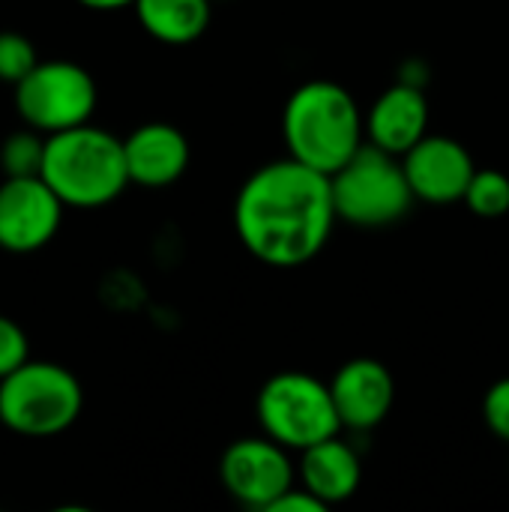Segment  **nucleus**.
<instances>
[{
	"instance_id": "7ed1b4c3",
	"label": "nucleus",
	"mask_w": 509,
	"mask_h": 512,
	"mask_svg": "<svg viewBox=\"0 0 509 512\" xmlns=\"http://www.w3.org/2000/svg\"><path fill=\"white\" fill-rule=\"evenodd\" d=\"M42 177L57 198L75 210L105 207L132 183L123 141L93 123H81L45 138Z\"/></svg>"
},
{
	"instance_id": "9b49d317",
	"label": "nucleus",
	"mask_w": 509,
	"mask_h": 512,
	"mask_svg": "<svg viewBox=\"0 0 509 512\" xmlns=\"http://www.w3.org/2000/svg\"><path fill=\"white\" fill-rule=\"evenodd\" d=\"M336 411L345 429L369 432L387 420L396 402V381L381 360H348L330 381Z\"/></svg>"
},
{
	"instance_id": "0eeeda50",
	"label": "nucleus",
	"mask_w": 509,
	"mask_h": 512,
	"mask_svg": "<svg viewBox=\"0 0 509 512\" xmlns=\"http://www.w3.org/2000/svg\"><path fill=\"white\" fill-rule=\"evenodd\" d=\"M12 90L18 117L42 135L90 123L99 99L93 75L72 60H39L36 69Z\"/></svg>"
},
{
	"instance_id": "412c9836",
	"label": "nucleus",
	"mask_w": 509,
	"mask_h": 512,
	"mask_svg": "<svg viewBox=\"0 0 509 512\" xmlns=\"http://www.w3.org/2000/svg\"><path fill=\"white\" fill-rule=\"evenodd\" d=\"M267 512H327V504L318 501L309 489L303 486H291L282 498L273 501V507Z\"/></svg>"
},
{
	"instance_id": "f3484780",
	"label": "nucleus",
	"mask_w": 509,
	"mask_h": 512,
	"mask_svg": "<svg viewBox=\"0 0 509 512\" xmlns=\"http://www.w3.org/2000/svg\"><path fill=\"white\" fill-rule=\"evenodd\" d=\"M465 204L480 219H498L509 213V177L498 168H477L465 192Z\"/></svg>"
},
{
	"instance_id": "39448f33",
	"label": "nucleus",
	"mask_w": 509,
	"mask_h": 512,
	"mask_svg": "<svg viewBox=\"0 0 509 512\" xmlns=\"http://www.w3.org/2000/svg\"><path fill=\"white\" fill-rule=\"evenodd\" d=\"M330 180L336 216L354 228L375 231L396 225L417 201L402 156L387 153L369 141L336 174H330Z\"/></svg>"
},
{
	"instance_id": "20e7f679",
	"label": "nucleus",
	"mask_w": 509,
	"mask_h": 512,
	"mask_svg": "<svg viewBox=\"0 0 509 512\" xmlns=\"http://www.w3.org/2000/svg\"><path fill=\"white\" fill-rule=\"evenodd\" d=\"M84 408L81 381L60 363L27 360L0 381V423L21 438L66 432Z\"/></svg>"
},
{
	"instance_id": "4468645a",
	"label": "nucleus",
	"mask_w": 509,
	"mask_h": 512,
	"mask_svg": "<svg viewBox=\"0 0 509 512\" xmlns=\"http://www.w3.org/2000/svg\"><path fill=\"white\" fill-rule=\"evenodd\" d=\"M297 474L303 489H309L318 501L333 507L357 495L363 480V465L360 456L345 441H339V435H333L300 453Z\"/></svg>"
},
{
	"instance_id": "ddd939ff",
	"label": "nucleus",
	"mask_w": 509,
	"mask_h": 512,
	"mask_svg": "<svg viewBox=\"0 0 509 512\" xmlns=\"http://www.w3.org/2000/svg\"><path fill=\"white\" fill-rule=\"evenodd\" d=\"M369 144L405 156L417 141L429 135V99L417 84L387 87L366 114Z\"/></svg>"
},
{
	"instance_id": "9d476101",
	"label": "nucleus",
	"mask_w": 509,
	"mask_h": 512,
	"mask_svg": "<svg viewBox=\"0 0 509 512\" xmlns=\"http://www.w3.org/2000/svg\"><path fill=\"white\" fill-rule=\"evenodd\" d=\"M402 165L414 198L438 207L465 201V192L477 174L468 147L447 135H426L402 156Z\"/></svg>"
},
{
	"instance_id": "4be33fe9",
	"label": "nucleus",
	"mask_w": 509,
	"mask_h": 512,
	"mask_svg": "<svg viewBox=\"0 0 509 512\" xmlns=\"http://www.w3.org/2000/svg\"><path fill=\"white\" fill-rule=\"evenodd\" d=\"M78 3L87 6V9H96V12H114V9L132 6L135 0H78Z\"/></svg>"
},
{
	"instance_id": "f03ea898",
	"label": "nucleus",
	"mask_w": 509,
	"mask_h": 512,
	"mask_svg": "<svg viewBox=\"0 0 509 512\" xmlns=\"http://www.w3.org/2000/svg\"><path fill=\"white\" fill-rule=\"evenodd\" d=\"M366 120L357 99L336 81L318 78L300 84L282 111V135L288 156L336 174L366 141Z\"/></svg>"
},
{
	"instance_id": "2eb2a0df",
	"label": "nucleus",
	"mask_w": 509,
	"mask_h": 512,
	"mask_svg": "<svg viewBox=\"0 0 509 512\" xmlns=\"http://www.w3.org/2000/svg\"><path fill=\"white\" fill-rule=\"evenodd\" d=\"M213 0H135L138 24L165 45H189L204 36Z\"/></svg>"
},
{
	"instance_id": "1a4fd4ad",
	"label": "nucleus",
	"mask_w": 509,
	"mask_h": 512,
	"mask_svg": "<svg viewBox=\"0 0 509 512\" xmlns=\"http://www.w3.org/2000/svg\"><path fill=\"white\" fill-rule=\"evenodd\" d=\"M66 204L45 177H3L0 183V249L30 255L45 249L60 225Z\"/></svg>"
},
{
	"instance_id": "dca6fc26",
	"label": "nucleus",
	"mask_w": 509,
	"mask_h": 512,
	"mask_svg": "<svg viewBox=\"0 0 509 512\" xmlns=\"http://www.w3.org/2000/svg\"><path fill=\"white\" fill-rule=\"evenodd\" d=\"M45 138L39 129H18L6 135L0 147V168L3 177H39L45 162Z\"/></svg>"
},
{
	"instance_id": "aec40b11",
	"label": "nucleus",
	"mask_w": 509,
	"mask_h": 512,
	"mask_svg": "<svg viewBox=\"0 0 509 512\" xmlns=\"http://www.w3.org/2000/svg\"><path fill=\"white\" fill-rule=\"evenodd\" d=\"M483 420L498 441L509 444V378H501L489 387L483 399Z\"/></svg>"
},
{
	"instance_id": "a211bd4d",
	"label": "nucleus",
	"mask_w": 509,
	"mask_h": 512,
	"mask_svg": "<svg viewBox=\"0 0 509 512\" xmlns=\"http://www.w3.org/2000/svg\"><path fill=\"white\" fill-rule=\"evenodd\" d=\"M39 63L36 45L18 30H0V81L18 84L24 81Z\"/></svg>"
},
{
	"instance_id": "6e6552de",
	"label": "nucleus",
	"mask_w": 509,
	"mask_h": 512,
	"mask_svg": "<svg viewBox=\"0 0 509 512\" xmlns=\"http://www.w3.org/2000/svg\"><path fill=\"white\" fill-rule=\"evenodd\" d=\"M288 453H291L288 447H282L279 441L267 435L240 438L222 453L219 480L237 504L267 512L273 507V501L282 498L297 480V471Z\"/></svg>"
},
{
	"instance_id": "6ab92c4d",
	"label": "nucleus",
	"mask_w": 509,
	"mask_h": 512,
	"mask_svg": "<svg viewBox=\"0 0 509 512\" xmlns=\"http://www.w3.org/2000/svg\"><path fill=\"white\" fill-rule=\"evenodd\" d=\"M30 360V342L18 321L0 315V381Z\"/></svg>"
},
{
	"instance_id": "f8f14e48",
	"label": "nucleus",
	"mask_w": 509,
	"mask_h": 512,
	"mask_svg": "<svg viewBox=\"0 0 509 512\" xmlns=\"http://www.w3.org/2000/svg\"><path fill=\"white\" fill-rule=\"evenodd\" d=\"M129 180L144 189H165L189 168V141L171 123H144L123 138Z\"/></svg>"
},
{
	"instance_id": "423d86ee",
	"label": "nucleus",
	"mask_w": 509,
	"mask_h": 512,
	"mask_svg": "<svg viewBox=\"0 0 509 512\" xmlns=\"http://www.w3.org/2000/svg\"><path fill=\"white\" fill-rule=\"evenodd\" d=\"M255 414L264 435L291 453H303L345 429L330 384L306 372L273 375L258 393Z\"/></svg>"
},
{
	"instance_id": "f257e3e1",
	"label": "nucleus",
	"mask_w": 509,
	"mask_h": 512,
	"mask_svg": "<svg viewBox=\"0 0 509 512\" xmlns=\"http://www.w3.org/2000/svg\"><path fill=\"white\" fill-rule=\"evenodd\" d=\"M330 174L288 156L258 168L237 192L234 231L267 267H300L330 240L336 225Z\"/></svg>"
}]
</instances>
